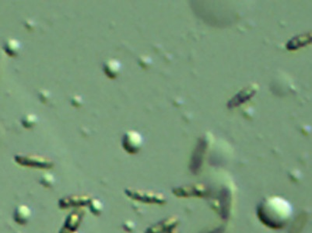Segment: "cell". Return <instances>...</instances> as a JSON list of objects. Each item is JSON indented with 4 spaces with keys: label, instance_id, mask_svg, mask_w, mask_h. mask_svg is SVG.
Masks as SVG:
<instances>
[{
    "label": "cell",
    "instance_id": "1",
    "mask_svg": "<svg viewBox=\"0 0 312 233\" xmlns=\"http://www.w3.org/2000/svg\"><path fill=\"white\" fill-rule=\"evenodd\" d=\"M256 91L255 86L246 88V89L240 91L228 102V108H234V107H238L241 104H244L255 95Z\"/></svg>",
    "mask_w": 312,
    "mask_h": 233
},
{
    "label": "cell",
    "instance_id": "2",
    "mask_svg": "<svg viewBox=\"0 0 312 233\" xmlns=\"http://www.w3.org/2000/svg\"><path fill=\"white\" fill-rule=\"evenodd\" d=\"M311 41V36L310 34H301L293 37L286 44V49L289 51H295L300 48L304 47L310 44Z\"/></svg>",
    "mask_w": 312,
    "mask_h": 233
}]
</instances>
